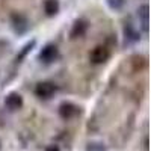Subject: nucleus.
<instances>
[{
    "instance_id": "obj_1",
    "label": "nucleus",
    "mask_w": 151,
    "mask_h": 151,
    "mask_svg": "<svg viewBox=\"0 0 151 151\" xmlns=\"http://www.w3.org/2000/svg\"><path fill=\"white\" fill-rule=\"evenodd\" d=\"M56 91H58V88H56V85L52 83V82H41V83H38L36 88H35L36 97H40V98H42V100L52 98Z\"/></svg>"
},
{
    "instance_id": "obj_2",
    "label": "nucleus",
    "mask_w": 151,
    "mask_h": 151,
    "mask_svg": "<svg viewBox=\"0 0 151 151\" xmlns=\"http://www.w3.org/2000/svg\"><path fill=\"white\" fill-rule=\"evenodd\" d=\"M109 56H110V53H109V48L106 45H97L89 53V60L94 65H100L103 62H106L109 59Z\"/></svg>"
},
{
    "instance_id": "obj_3",
    "label": "nucleus",
    "mask_w": 151,
    "mask_h": 151,
    "mask_svg": "<svg viewBox=\"0 0 151 151\" xmlns=\"http://www.w3.org/2000/svg\"><path fill=\"white\" fill-rule=\"evenodd\" d=\"M59 116L62 118V119H65V121H68V119H73V118H76L80 113V110H79V107L76 106V104H73V103H70V101H64L60 106H59Z\"/></svg>"
},
{
    "instance_id": "obj_4",
    "label": "nucleus",
    "mask_w": 151,
    "mask_h": 151,
    "mask_svg": "<svg viewBox=\"0 0 151 151\" xmlns=\"http://www.w3.org/2000/svg\"><path fill=\"white\" fill-rule=\"evenodd\" d=\"M59 56V50L55 44H47L41 52H40V60L44 64H52Z\"/></svg>"
},
{
    "instance_id": "obj_5",
    "label": "nucleus",
    "mask_w": 151,
    "mask_h": 151,
    "mask_svg": "<svg viewBox=\"0 0 151 151\" xmlns=\"http://www.w3.org/2000/svg\"><path fill=\"white\" fill-rule=\"evenodd\" d=\"M5 106L11 112H15V110L21 109L23 107V97L18 92H9L5 97Z\"/></svg>"
},
{
    "instance_id": "obj_6",
    "label": "nucleus",
    "mask_w": 151,
    "mask_h": 151,
    "mask_svg": "<svg viewBox=\"0 0 151 151\" xmlns=\"http://www.w3.org/2000/svg\"><path fill=\"white\" fill-rule=\"evenodd\" d=\"M12 26H14V30L17 33H24L29 29V21L24 15L20 14H14L12 15Z\"/></svg>"
},
{
    "instance_id": "obj_7",
    "label": "nucleus",
    "mask_w": 151,
    "mask_h": 151,
    "mask_svg": "<svg viewBox=\"0 0 151 151\" xmlns=\"http://www.w3.org/2000/svg\"><path fill=\"white\" fill-rule=\"evenodd\" d=\"M124 36H125V42H137L139 41V32L136 30V27L132 23H127L124 26Z\"/></svg>"
},
{
    "instance_id": "obj_8",
    "label": "nucleus",
    "mask_w": 151,
    "mask_h": 151,
    "mask_svg": "<svg viewBox=\"0 0 151 151\" xmlns=\"http://www.w3.org/2000/svg\"><path fill=\"white\" fill-rule=\"evenodd\" d=\"M137 17L141 21V27L145 33H148V5H142L137 9Z\"/></svg>"
},
{
    "instance_id": "obj_9",
    "label": "nucleus",
    "mask_w": 151,
    "mask_h": 151,
    "mask_svg": "<svg viewBox=\"0 0 151 151\" xmlns=\"http://www.w3.org/2000/svg\"><path fill=\"white\" fill-rule=\"evenodd\" d=\"M88 29V24L85 20H77L74 23V26L71 29V38H79V36H83L85 32Z\"/></svg>"
},
{
    "instance_id": "obj_10",
    "label": "nucleus",
    "mask_w": 151,
    "mask_h": 151,
    "mask_svg": "<svg viewBox=\"0 0 151 151\" xmlns=\"http://www.w3.org/2000/svg\"><path fill=\"white\" fill-rule=\"evenodd\" d=\"M44 12L48 17H53L59 12V0H45L44 2Z\"/></svg>"
},
{
    "instance_id": "obj_11",
    "label": "nucleus",
    "mask_w": 151,
    "mask_h": 151,
    "mask_svg": "<svg viewBox=\"0 0 151 151\" xmlns=\"http://www.w3.org/2000/svg\"><path fill=\"white\" fill-rule=\"evenodd\" d=\"M35 44H36L35 41H30V42H27L26 45H24V47L21 48V52H20L18 55H17V58H15V60H17V62H21V60H23L24 58H26V56H27V53H29V52H32V48L35 47Z\"/></svg>"
},
{
    "instance_id": "obj_12",
    "label": "nucleus",
    "mask_w": 151,
    "mask_h": 151,
    "mask_svg": "<svg viewBox=\"0 0 151 151\" xmlns=\"http://www.w3.org/2000/svg\"><path fill=\"white\" fill-rule=\"evenodd\" d=\"M86 151H107L101 142H89L86 145Z\"/></svg>"
},
{
    "instance_id": "obj_13",
    "label": "nucleus",
    "mask_w": 151,
    "mask_h": 151,
    "mask_svg": "<svg viewBox=\"0 0 151 151\" xmlns=\"http://www.w3.org/2000/svg\"><path fill=\"white\" fill-rule=\"evenodd\" d=\"M124 3H125V0H107L109 8L113 9V11H119L124 6Z\"/></svg>"
},
{
    "instance_id": "obj_14",
    "label": "nucleus",
    "mask_w": 151,
    "mask_h": 151,
    "mask_svg": "<svg viewBox=\"0 0 151 151\" xmlns=\"http://www.w3.org/2000/svg\"><path fill=\"white\" fill-rule=\"evenodd\" d=\"M45 151H60V150H59L58 145H48V147L45 148Z\"/></svg>"
},
{
    "instance_id": "obj_15",
    "label": "nucleus",
    "mask_w": 151,
    "mask_h": 151,
    "mask_svg": "<svg viewBox=\"0 0 151 151\" xmlns=\"http://www.w3.org/2000/svg\"><path fill=\"white\" fill-rule=\"evenodd\" d=\"M0 150H2V142H0Z\"/></svg>"
}]
</instances>
